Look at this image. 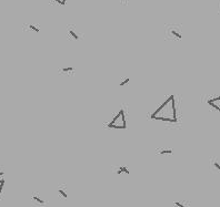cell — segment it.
<instances>
[{
  "mask_svg": "<svg viewBox=\"0 0 220 207\" xmlns=\"http://www.w3.org/2000/svg\"><path fill=\"white\" fill-rule=\"evenodd\" d=\"M170 95L167 100L150 115L153 120H158V121H164V122H170V123H176L177 122V112H176L175 107V98L171 102L170 107H168V104L170 102Z\"/></svg>",
  "mask_w": 220,
  "mask_h": 207,
  "instance_id": "cell-1",
  "label": "cell"
},
{
  "mask_svg": "<svg viewBox=\"0 0 220 207\" xmlns=\"http://www.w3.org/2000/svg\"><path fill=\"white\" fill-rule=\"evenodd\" d=\"M108 128L110 129H116V130H124L127 129V122H126V115H124V111L121 109L119 110V112L117 113V115L112 118V121L108 124Z\"/></svg>",
  "mask_w": 220,
  "mask_h": 207,
  "instance_id": "cell-2",
  "label": "cell"
},
{
  "mask_svg": "<svg viewBox=\"0 0 220 207\" xmlns=\"http://www.w3.org/2000/svg\"><path fill=\"white\" fill-rule=\"evenodd\" d=\"M181 26L180 24H170L167 26L166 31L167 36L171 39H182V33H181Z\"/></svg>",
  "mask_w": 220,
  "mask_h": 207,
  "instance_id": "cell-3",
  "label": "cell"
},
{
  "mask_svg": "<svg viewBox=\"0 0 220 207\" xmlns=\"http://www.w3.org/2000/svg\"><path fill=\"white\" fill-rule=\"evenodd\" d=\"M67 32H68V36H69L70 38H72L73 40H79L80 37H81L80 33L78 32L77 28H76L75 26H68Z\"/></svg>",
  "mask_w": 220,
  "mask_h": 207,
  "instance_id": "cell-4",
  "label": "cell"
},
{
  "mask_svg": "<svg viewBox=\"0 0 220 207\" xmlns=\"http://www.w3.org/2000/svg\"><path fill=\"white\" fill-rule=\"evenodd\" d=\"M208 104L209 105H211L214 110H217V111H219L220 112V95L219 96H217V98H214V99H209Z\"/></svg>",
  "mask_w": 220,
  "mask_h": 207,
  "instance_id": "cell-5",
  "label": "cell"
},
{
  "mask_svg": "<svg viewBox=\"0 0 220 207\" xmlns=\"http://www.w3.org/2000/svg\"><path fill=\"white\" fill-rule=\"evenodd\" d=\"M31 199H32V201H34V203H37V204H39V205H45V204H46V201H44L42 198H40V197H39V196H38V195H36V194H34V195H32V196H31Z\"/></svg>",
  "mask_w": 220,
  "mask_h": 207,
  "instance_id": "cell-6",
  "label": "cell"
},
{
  "mask_svg": "<svg viewBox=\"0 0 220 207\" xmlns=\"http://www.w3.org/2000/svg\"><path fill=\"white\" fill-rule=\"evenodd\" d=\"M121 173H124L126 175H129L130 171L126 167V166H120V167L118 168V171H117V174H119V175H120Z\"/></svg>",
  "mask_w": 220,
  "mask_h": 207,
  "instance_id": "cell-7",
  "label": "cell"
},
{
  "mask_svg": "<svg viewBox=\"0 0 220 207\" xmlns=\"http://www.w3.org/2000/svg\"><path fill=\"white\" fill-rule=\"evenodd\" d=\"M27 27L29 28V30H31V31H34L36 33H39L40 32V28L38 27V26H36V24H27Z\"/></svg>",
  "mask_w": 220,
  "mask_h": 207,
  "instance_id": "cell-8",
  "label": "cell"
},
{
  "mask_svg": "<svg viewBox=\"0 0 220 207\" xmlns=\"http://www.w3.org/2000/svg\"><path fill=\"white\" fill-rule=\"evenodd\" d=\"M174 153V151L171 150V148H164V150H160V151L158 152V154H160V155H164V154H172Z\"/></svg>",
  "mask_w": 220,
  "mask_h": 207,
  "instance_id": "cell-9",
  "label": "cell"
},
{
  "mask_svg": "<svg viewBox=\"0 0 220 207\" xmlns=\"http://www.w3.org/2000/svg\"><path fill=\"white\" fill-rule=\"evenodd\" d=\"M58 192H59V194H60L63 198H68V194L66 193V190H65L63 187H59V188H58Z\"/></svg>",
  "mask_w": 220,
  "mask_h": 207,
  "instance_id": "cell-10",
  "label": "cell"
},
{
  "mask_svg": "<svg viewBox=\"0 0 220 207\" xmlns=\"http://www.w3.org/2000/svg\"><path fill=\"white\" fill-rule=\"evenodd\" d=\"M75 69H73L72 67H68V68H61L60 69V71L61 72H66V73H68V72H71V71H73Z\"/></svg>",
  "mask_w": 220,
  "mask_h": 207,
  "instance_id": "cell-11",
  "label": "cell"
},
{
  "mask_svg": "<svg viewBox=\"0 0 220 207\" xmlns=\"http://www.w3.org/2000/svg\"><path fill=\"white\" fill-rule=\"evenodd\" d=\"M52 1L56 2L57 5H59V6H65L66 2H67V0H52Z\"/></svg>",
  "mask_w": 220,
  "mask_h": 207,
  "instance_id": "cell-12",
  "label": "cell"
},
{
  "mask_svg": "<svg viewBox=\"0 0 220 207\" xmlns=\"http://www.w3.org/2000/svg\"><path fill=\"white\" fill-rule=\"evenodd\" d=\"M174 205H175V206H177V207H188L186 204H185V203H182V201H175V203H174Z\"/></svg>",
  "mask_w": 220,
  "mask_h": 207,
  "instance_id": "cell-13",
  "label": "cell"
},
{
  "mask_svg": "<svg viewBox=\"0 0 220 207\" xmlns=\"http://www.w3.org/2000/svg\"><path fill=\"white\" fill-rule=\"evenodd\" d=\"M129 82H130V79L129 78H126L124 80H122V81L120 82V84H119V85H120V86H124L126 84H128Z\"/></svg>",
  "mask_w": 220,
  "mask_h": 207,
  "instance_id": "cell-14",
  "label": "cell"
},
{
  "mask_svg": "<svg viewBox=\"0 0 220 207\" xmlns=\"http://www.w3.org/2000/svg\"><path fill=\"white\" fill-rule=\"evenodd\" d=\"M212 164H214V167L218 171V172H220V164L217 161H212Z\"/></svg>",
  "mask_w": 220,
  "mask_h": 207,
  "instance_id": "cell-15",
  "label": "cell"
},
{
  "mask_svg": "<svg viewBox=\"0 0 220 207\" xmlns=\"http://www.w3.org/2000/svg\"><path fill=\"white\" fill-rule=\"evenodd\" d=\"M4 184H5V179L0 178V195H1V192H2V187H4Z\"/></svg>",
  "mask_w": 220,
  "mask_h": 207,
  "instance_id": "cell-16",
  "label": "cell"
},
{
  "mask_svg": "<svg viewBox=\"0 0 220 207\" xmlns=\"http://www.w3.org/2000/svg\"><path fill=\"white\" fill-rule=\"evenodd\" d=\"M129 1H130V0H120V2H121L122 5H127Z\"/></svg>",
  "mask_w": 220,
  "mask_h": 207,
  "instance_id": "cell-17",
  "label": "cell"
},
{
  "mask_svg": "<svg viewBox=\"0 0 220 207\" xmlns=\"http://www.w3.org/2000/svg\"><path fill=\"white\" fill-rule=\"evenodd\" d=\"M4 175H5V172H4V171H0V178H1Z\"/></svg>",
  "mask_w": 220,
  "mask_h": 207,
  "instance_id": "cell-18",
  "label": "cell"
},
{
  "mask_svg": "<svg viewBox=\"0 0 220 207\" xmlns=\"http://www.w3.org/2000/svg\"><path fill=\"white\" fill-rule=\"evenodd\" d=\"M219 2H218V6H219V12H220V0H218Z\"/></svg>",
  "mask_w": 220,
  "mask_h": 207,
  "instance_id": "cell-19",
  "label": "cell"
}]
</instances>
